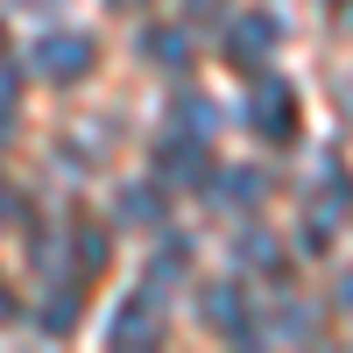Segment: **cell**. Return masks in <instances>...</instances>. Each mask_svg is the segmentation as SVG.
<instances>
[{"label":"cell","mask_w":353,"mask_h":353,"mask_svg":"<svg viewBox=\"0 0 353 353\" xmlns=\"http://www.w3.org/2000/svg\"><path fill=\"white\" fill-rule=\"evenodd\" d=\"M254 128L269 134V141H283L290 128H297V99H290L276 78H261V85H254Z\"/></svg>","instance_id":"cell-1"},{"label":"cell","mask_w":353,"mask_h":353,"mask_svg":"<svg viewBox=\"0 0 353 353\" xmlns=\"http://www.w3.org/2000/svg\"><path fill=\"white\" fill-rule=\"evenodd\" d=\"M85 57H92V43H85V36H64V43L50 36V43L36 50V64H43L50 78H78V71H85Z\"/></svg>","instance_id":"cell-2"}]
</instances>
